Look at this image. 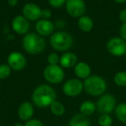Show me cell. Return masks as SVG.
Listing matches in <instances>:
<instances>
[{
  "mask_svg": "<svg viewBox=\"0 0 126 126\" xmlns=\"http://www.w3.org/2000/svg\"><path fill=\"white\" fill-rule=\"evenodd\" d=\"M77 25L80 31L84 32V33H88L93 29L94 22L91 16H87V15H84V16L78 18Z\"/></svg>",
  "mask_w": 126,
  "mask_h": 126,
  "instance_id": "obj_17",
  "label": "cell"
},
{
  "mask_svg": "<svg viewBox=\"0 0 126 126\" xmlns=\"http://www.w3.org/2000/svg\"><path fill=\"white\" fill-rule=\"evenodd\" d=\"M31 99L35 106L41 109L47 108L56 100V92L49 84H41L34 89Z\"/></svg>",
  "mask_w": 126,
  "mask_h": 126,
  "instance_id": "obj_1",
  "label": "cell"
},
{
  "mask_svg": "<svg viewBox=\"0 0 126 126\" xmlns=\"http://www.w3.org/2000/svg\"><path fill=\"white\" fill-rule=\"evenodd\" d=\"M113 81L117 86L124 87L126 86V72L125 71H120L117 72L114 75Z\"/></svg>",
  "mask_w": 126,
  "mask_h": 126,
  "instance_id": "obj_22",
  "label": "cell"
},
{
  "mask_svg": "<svg viewBox=\"0 0 126 126\" xmlns=\"http://www.w3.org/2000/svg\"><path fill=\"white\" fill-rule=\"evenodd\" d=\"M14 126H24V124H22V123H16V124H15Z\"/></svg>",
  "mask_w": 126,
  "mask_h": 126,
  "instance_id": "obj_34",
  "label": "cell"
},
{
  "mask_svg": "<svg viewBox=\"0 0 126 126\" xmlns=\"http://www.w3.org/2000/svg\"><path fill=\"white\" fill-rule=\"evenodd\" d=\"M84 91L92 97H100L105 93L107 83L103 77L97 74L90 75L83 81Z\"/></svg>",
  "mask_w": 126,
  "mask_h": 126,
  "instance_id": "obj_4",
  "label": "cell"
},
{
  "mask_svg": "<svg viewBox=\"0 0 126 126\" xmlns=\"http://www.w3.org/2000/svg\"><path fill=\"white\" fill-rule=\"evenodd\" d=\"M42 10L37 4L27 3L22 9V13L30 22H37L42 18Z\"/></svg>",
  "mask_w": 126,
  "mask_h": 126,
  "instance_id": "obj_12",
  "label": "cell"
},
{
  "mask_svg": "<svg viewBox=\"0 0 126 126\" xmlns=\"http://www.w3.org/2000/svg\"><path fill=\"white\" fill-rule=\"evenodd\" d=\"M34 113H35V108H34L33 103L29 101H25L20 104L17 109V116L20 120L23 122L30 120L33 118Z\"/></svg>",
  "mask_w": 126,
  "mask_h": 126,
  "instance_id": "obj_14",
  "label": "cell"
},
{
  "mask_svg": "<svg viewBox=\"0 0 126 126\" xmlns=\"http://www.w3.org/2000/svg\"><path fill=\"white\" fill-rule=\"evenodd\" d=\"M11 27L16 34L19 35H25L30 31V23L24 16L17 15L15 17H13Z\"/></svg>",
  "mask_w": 126,
  "mask_h": 126,
  "instance_id": "obj_11",
  "label": "cell"
},
{
  "mask_svg": "<svg viewBox=\"0 0 126 126\" xmlns=\"http://www.w3.org/2000/svg\"><path fill=\"white\" fill-rule=\"evenodd\" d=\"M47 62L48 65H58L60 62V56L57 53H50L47 57Z\"/></svg>",
  "mask_w": 126,
  "mask_h": 126,
  "instance_id": "obj_25",
  "label": "cell"
},
{
  "mask_svg": "<svg viewBox=\"0 0 126 126\" xmlns=\"http://www.w3.org/2000/svg\"><path fill=\"white\" fill-rule=\"evenodd\" d=\"M74 73L76 78L85 80L90 75H92V68L88 63L85 61H78L74 67Z\"/></svg>",
  "mask_w": 126,
  "mask_h": 126,
  "instance_id": "obj_16",
  "label": "cell"
},
{
  "mask_svg": "<svg viewBox=\"0 0 126 126\" xmlns=\"http://www.w3.org/2000/svg\"><path fill=\"white\" fill-rule=\"evenodd\" d=\"M78 63V57L74 53L67 51L60 56L59 65L63 68H74Z\"/></svg>",
  "mask_w": 126,
  "mask_h": 126,
  "instance_id": "obj_15",
  "label": "cell"
},
{
  "mask_svg": "<svg viewBox=\"0 0 126 126\" xmlns=\"http://www.w3.org/2000/svg\"><path fill=\"white\" fill-rule=\"evenodd\" d=\"M68 126H91V121L89 117L81 113L75 114L69 120Z\"/></svg>",
  "mask_w": 126,
  "mask_h": 126,
  "instance_id": "obj_18",
  "label": "cell"
},
{
  "mask_svg": "<svg viewBox=\"0 0 126 126\" xmlns=\"http://www.w3.org/2000/svg\"><path fill=\"white\" fill-rule=\"evenodd\" d=\"M7 64L12 71H23L27 66V59L23 53L19 51H13L10 53L7 57Z\"/></svg>",
  "mask_w": 126,
  "mask_h": 126,
  "instance_id": "obj_10",
  "label": "cell"
},
{
  "mask_svg": "<svg viewBox=\"0 0 126 126\" xmlns=\"http://www.w3.org/2000/svg\"><path fill=\"white\" fill-rule=\"evenodd\" d=\"M51 17H52V11L50 9L45 8L42 10V19L50 20Z\"/></svg>",
  "mask_w": 126,
  "mask_h": 126,
  "instance_id": "obj_28",
  "label": "cell"
},
{
  "mask_svg": "<svg viewBox=\"0 0 126 126\" xmlns=\"http://www.w3.org/2000/svg\"><path fill=\"white\" fill-rule=\"evenodd\" d=\"M117 106V99L110 93H105L98 98L96 103L97 110L100 114H110Z\"/></svg>",
  "mask_w": 126,
  "mask_h": 126,
  "instance_id": "obj_6",
  "label": "cell"
},
{
  "mask_svg": "<svg viewBox=\"0 0 126 126\" xmlns=\"http://www.w3.org/2000/svg\"><path fill=\"white\" fill-rule=\"evenodd\" d=\"M11 72H12V69L7 63L0 64V80L8 79L11 76Z\"/></svg>",
  "mask_w": 126,
  "mask_h": 126,
  "instance_id": "obj_23",
  "label": "cell"
},
{
  "mask_svg": "<svg viewBox=\"0 0 126 126\" xmlns=\"http://www.w3.org/2000/svg\"><path fill=\"white\" fill-rule=\"evenodd\" d=\"M7 4L11 7H16L18 4V0H7Z\"/></svg>",
  "mask_w": 126,
  "mask_h": 126,
  "instance_id": "obj_32",
  "label": "cell"
},
{
  "mask_svg": "<svg viewBox=\"0 0 126 126\" xmlns=\"http://www.w3.org/2000/svg\"><path fill=\"white\" fill-rule=\"evenodd\" d=\"M67 0H47V3L52 8L54 9H61V7L65 6Z\"/></svg>",
  "mask_w": 126,
  "mask_h": 126,
  "instance_id": "obj_26",
  "label": "cell"
},
{
  "mask_svg": "<svg viewBox=\"0 0 126 126\" xmlns=\"http://www.w3.org/2000/svg\"><path fill=\"white\" fill-rule=\"evenodd\" d=\"M119 35L120 37L126 42V23H122V25L119 28Z\"/></svg>",
  "mask_w": 126,
  "mask_h": 126,
  "instance_id": "obj_30",
  "label": "cell"
},
{
  "mask_svg": "<svg viewBox=\"0 0 126 126\" xmlns=\"http://www.w3.org/2000/svg\"><path fill=\"white\" fill-rule=\"evenodd\" d=\"M99 1H101V0H99Z\"/></svg>",
  "mask_w": 126,
  "mask_h": 126,
  "instance_id": "obj_36",
  "label": "cell"
},
{
  "mask_svg": "<svg viewBox=\"0 0 126 126\" xmlns=\"http://www.w3.org/2000/svg\"><path fill=\"white\" fill-rule=\"evenodd\" d=\"M35 32L38 35H40L42 37H46L50 36L54 33L55 27H54V22H52L51 20L42 19L41 18L40 20L35 22Z\"/></svg>",
  "mask_w": 126,
  "mask_h": 126,
  "instance_id": "obj_13",
  "label": "cell"
},
{
  "mask_svg": "<svg viewBox=\"0 0 126 126\" xmlns=\"http://www.w3.org/2000/svg\"><path fill=\"white\" fill-rule=\"evenodd\" d=\"M113 1L115 3H117V4H124V3H126V0H113Z\"/></svg>",
  "mask_w": 126,
  "mask_h": 126,
  "instance_id": "obj_33",
  "label": "cell"
},
{
  "mask_svg": "<svg viewBox=\"0 0 126 126\" xmlns=\"http://www.w3.org/2000/svg\"><path fill=\"white\" fill-rule=\"evenodd\" d=\"M124 57H125V58H126V53H125V54H124Z\"/></svg>",
  "mask_w": 126,
  "mask_h": 126,
  "instance_id": "obj_35",
  "label": "cell"
},
{
  "mask_svg": "<svg viewBox=\"0 0 126 126\" xmlns=\"http://www.w3.org/2000/svg\"><path fill=\"white\" fill-rule=\"evenodd\" d=\"M96 104L91 100H86V101L82 102L81 105H79V113L83 114L86 117L92 116L96 111Z\"/></svg>",
  "mask_w": 126,
  "mask_h": 126,
  "instance_id": "obj_19",
  "label": "cell"
},
{
  "mask_svg": "<svg viewBox=\"0 0 126 126\" xmlns=\"http://www.w3.org/2000/svg\"><path fill=\"white\" fill-rule=\"evenodd\" d=\"M98 123L99 126H111L113 120L110 114H101L98 117Z\"/></svg>",
  "mask_w": 126,
  "mask_h": 126,
  "instance_id": "obj_24",
  "label": "cell"
},
{
  "mask_svg": "<svg viewBox=\"0 0 126 126\" xmlns=\"http://www.w3.org/2000/svg\"><path fill=\"white\" fill-rule=\"evenodd\" d=\"M84 91V86L81 79L78 78H71L66 80L62 86V92L66 96L74 98L79 96Z\"/></svg>",
  "mask_w": 126,
  "mask_h": 126,
  "instance_id": "obj_7",
  "label": "cell"
},
{
  "mask_svg": "<svg viewBox=\"0 0 126 126\" xmlns=\"http://www.w3.org/2000/svg\"><path fill=\"white\" fill-rule=\"evenodd\" d=\"M74 37L64 30L54 31L49 37V44L57 52H67L74 46Z\"/></svg>",
  "mask_w": 126,
  "mask_h": 126,
  "instance_id": "obj_3",
  "label": "cell"
},
{
  "mask_svg": "<svg viewBox=\"0 0 126 126\" xmlns=\"http://www.w3.org/2000/svg\"><path fill=\"white\" fill-rule=\"evenodd\" d=\"M43 77L50 85L61 84L65 78L64 68L58 65H47L43 70Z\"/></svg>",
  "mask_w": 126,
  "mask_h": 126,
  "instance_id": "obj_5",
  "label": "cell"
},
{
  "mask_svg": "<svg viewBox=\"0 0 126 126\" xmlns=\"http://www.w3.org/2000/svg\"><path fill=\"white\" fill-rule=\"evenodd\" d=\"M119 20L122 23H126V9H124L119 12L118 15Z\"/></svg>",
  "mask_w": 126,
  "mask_h": 126,
  "instance_id": "obj_31",
  "label": "cell"
},
{
  "mask_svg": "<svg viewBox=\"0 0 126 126\" xmlns=\"http://www.w3.org/2000/svg\"><path fill=\"white\" fill-rule=\"evenodd\" d=\"M106 49L109 54L116 57L124 56L126 53V42L120 36L111 37L107 42Z\"/></svg>",
  "mask_w": 126,
  "mask_h": 126,
  "instance_id": "obj_9",
  "label": "cell"
},
{
  "mask_svg": "<svg viewBox=\"0 0 126 126\" xmlns=\"http://www.w3.org/2000/svg\"><path fill=\"white\" fill-rule=\"evenodd\" d=\"M64 7L67 14L74 18H79L86 12L85 0H67Z\"/></svg>",
  "mask_w": 126,
  "mask_h": 126,
  "instance_id": "obj_8",
  "label": "cell"
},
{
  "mask_svg": "<svg viewBox=\"0 0 126 126\" xmlns=\"http://www.w3.org/2000/svg\"><path fill=\"white\" fill-rule=\"evenodd\" d=\"M24 126H44L43 123L37 118H31L24 123Z\"/></svg>",
  "mask_w": 126,
  "mask_h": 126,
  "instance_id": "obj_27",
  "label": "cell"
},
{
  "mask_svg": "<svg viewBox=\"0 0 126 126\" xmlns=\"http://www.w3.org/2000/svg\"><path fill=\"white\" fill-rule=\"evenodd\" d=\"M22 46L27 54L37 55L45 50L47 42L45 38L38 35L36 32H29L28 34L23 35Z\"/></svg>",
  "mask_w": 126,
  "mask_h": 126,
  "instance_id": "obj_2",
  "label": "cell"
},
{
  "mask_svg": "<svg viewBox=\"0 0 126 126\" xmlns=\"http://www.w3.org/2000/svg\"><path fill=\"white\" fill-rule=\"evenodd\" d=\"M49 109H50L51 113L53 115L56 116V117H61V116L64 115V113L66 111L64 105L61 102L58 101V100H55L54 102H53L52 105L49 106Z\"/></svg>",
  "mask_w": 126,
  "mask_h": 126,
  "instance_id": "obj_21",
  "label": "cell"
},
{
  "mask_svg": "<svg viewBox=\"0 0 126 126\" xmlns=\"http://www.w3.org/2000/svg\"><path fill=\"white\" fill-rule=\"evenodd\" d=\"M54 27L55 29H58L59 30H62V29H64L67 25V23H66L65 20L63 19H58L54 22Z\"/></svg>",
  "mask_w": 126,
  "mask_h": 126,
  "instance_id": "obj_29",
  "label": "cell"
},
{
  "mask_svg": "<svg viewBox=\"0 0 126 126\" xmlns=\"http://www.w3.org/2000/svg\"><path fill=\"white\" fill-rule=\"evenodd\" d=\"M0 126H2V125H0Z\"/></svg>",
  "mask_w": 126,
  "mask_h": 126,
  "instance_id": "obj_37",
  "label": "cell"
},
{
  "mask_svg": "<svg viewBox=\"0 0 126 126\" xmlns=\"http://www.w3.org/2000/svg\"><path fill=\"white\" fill-rule=\"evenodd\" d=\"M114 112L117 120L122 124H126V103L123 102L117 105Z\"/></svg>",
  "mask_w": 126,
  "mask_h": 126,
  "instance_id": "obj_20",
  "label": "cell"
}]
</instances>
